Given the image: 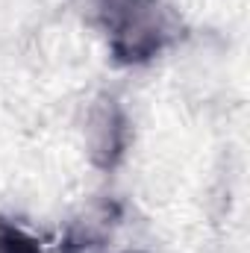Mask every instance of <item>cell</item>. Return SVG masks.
<instances>
[{"instance_id": "obj_1", "label": "cell", "mask_w": 250, "mask_h": 253, "mask_svg": "<svg viewBox=\"0 0 250 253\" xmlns=\"http://www.w3.org/2000/svg\"><path fill=\"white\" fill-rule=\"evenodd\" d=\"M83 144L88 159L97 168H112L124 156L126 144V118L112 97H97L85 109L83 121Z\"/></svg>"}, {"instance_id": "obj_2", "label": "cell", "mask_w": 250, "mask_h": 253, "mask_svg": "<svg viewBox=\"0 0 250 253\" xmlns=\"http://www.w3.org/2000/svg\"><path fill=\"white\" fill-rule=\"evenodd\" d=\"M0 253H42L39 242L21 227L0 224Z\"/></svg>"}]
</instances>
